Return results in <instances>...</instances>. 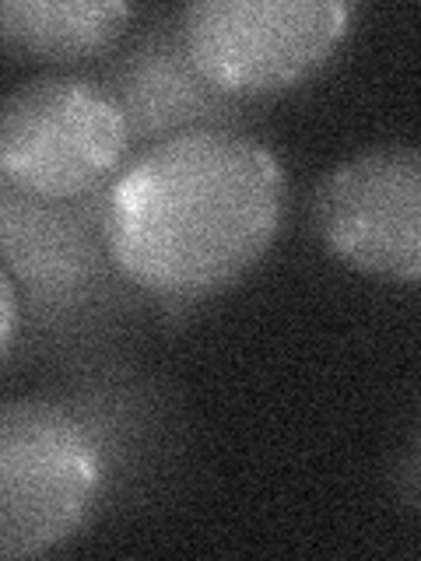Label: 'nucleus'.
Wrapping results in <instances>:
<instances>
[{
	"instance_id": "obj_1",
	"label": "nucleus",
	"mask_w": 421,
	"mask_h": 561,
	"mask_svg": "<svg viewBox=\"0 0 421 561\" xmlns=\"http://www.w3.org/2000/svg\"><path fill=\"white\" fill-rule=\"evenodd\" d=\"M116 271L162 298L215 295L257 267L285 218V169L232 127L140 151L99 197Z\"/></svg>"
},
{
	"instance_id": "obj_2",
	"label": "nucleus",
	"mask_w": 421,
	"mask_h": 561,
	"mask_svg": "<svg viewBox=\"0 0 421 561\" xmlns=\"http://www.w3.org/2000/svg\"><path fill=\"white\" fill-rule=\"evenodd\" d=\"M102 456L84 421L49 400H11L0 411V558H35L88 519Z\"/></svg>"
},
{
	"instance_id": "obj_3",
	"label": "nucleus",
	"mask_w": 421,
	"mask_h": 561,
	"mask_svg": "<svg viewBox=\"0 0 421 561\" xmlns=\"http://www.w3.org/2000/svg\"><path fill=\"white\" fill-rule=\"evenodd\" d=\"M127 145V116L88 78H35L14 88L0 113V175L29 197H84L110 180Z\"/></svg>"
},
{
	"instance_id": "obj_4",
	"label": "nucleus",
	"mask_w": 421,
	"mask_h": 561,
	"mask_svg": "<svg viewBox=\"0 0 421 561\" xmlns=\"http://www.w3.org/2000/svg\"><path fill=\"white\" fill-rule=\"evenodd\" d=\"M201 75L228 99L271 95L316 75L341 46V0H193L180 14Z\"/></svg>"
},
{
	"instance_id": "obj_5",
	"label": "nucleus",
	"mask_w": 421,
	"mask_h": 561,
	"mask_svg": "<svg viewBox=\"0 0 421 561\" xmlns=\"http://www.w3.org/2000/svg\"><path fill=\"white\" fill-rule=\"evenodd\" d=\"M312 228L351 271L421 280V148L383 145L333 165L312 193Z\"/></svg>"
},
{
	"instance_id": "obj_6",
	"label": "nucleus",
	"mask_w": 421,
	"mask_h": 561,
	"mask_svg": "<svg viewBox=\"0 0 421 561\" xmlns=\"http://www.w3.org/2000/svg\"><path fill=\"white\" fill-rule=\"evenodd\" d=\"M105 92L127 116L130 137H151L155 145L175 134L225 127L236 99L210 84L193 64L183 25H155L113 60Z\"/></svg>"
},
{
	"instance_id": "obj_7",
	"label": "nucleus",
	"mask_w": 421,
	"mask_h": 561,
	"mask_svg": "<svg viewBox=\"0 0 421 561\" xmlns=\"http://www.w3.org/2000/svg\"><path fill=\"white\" fill-rule=\"evenodd\" d=\"M99 207L81 210L70 201H43L4 186V274L49 306L88 291L102 274V260L110 256Z\"/></svg>"
},
{
	"instance_id": "obj_8",
	"label": "nucleus",
	"mask_w": 421,
	"mask_h": 561,
	"mask_svg": "<svg viewBox=\"0 0 421 561\" xmlns=\"http://www.w3.org/2000/svg\"><path fill=\"white\" fill-rule=\"evenodd\" d=\"M123 0H4L0 35L35 60H84L110 49L127 28Z\"/></svg>"
},
{
	"instance_id": "obj_9",
	"label": "nucleus",
	"mask_w": 421,
	"mask_h": 561,
	"mask_svg": "<svg viewBox=\"0 0 421 561\" xmlns=\"http://www.w3.org/2000/svg\"><path fill=\"white\" fill-rule=\"evenodd\" d=\"M0 316H4L0 347H4V358H11V351H14V327H18V280L11 274L0 277Z\"/></svg>"
}]
</instances>
